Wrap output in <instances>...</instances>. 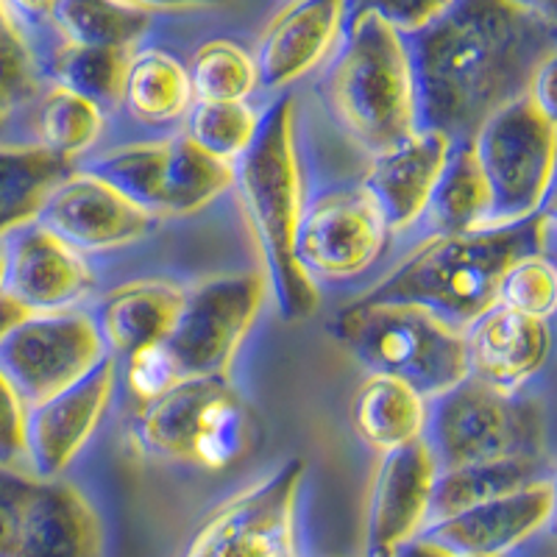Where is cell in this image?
Returning <instances> with one entry per match:
<instances>
[{"label":"cell","mask_w":557,"mask_h":557,"mask_svg":"<svg viewBox=\"0 0 557 557\" xmlns=\"http://www.w3.org/2000/svg\"><path fill=\"white\" fill-rule=\"evenodd\" d=\"M235 184V165L209 157L187 137L165 139L162 215H190Z\"/></svg>","instance_id":"cell-28"},{"label":"cell","mask_w":557,"mask_h":557,"mask_svg":"<svg viewBox=\"0 0 557 557\" xmlns=\"http://www.w3.org/2000/svg\"><path fill=\"white\" fill-rule=\"evenodd\" d=\"M330 332L368 374L401 382L421 399L469 380L466 337L416 307L355 301L332 318Z\"/></svg>","instance_id":"cell-5"},{"label":"cell","mask_w":557,"mask_h":557,"mask_svg":"<svg viewBox=\"0 0 557 557\" xmlns=\"http://www.w3.org/2000/svg\"><path fill=\"white\" fill-rule=\"evenodd\" d=\"M103 128V112L67 89H48L37 109L39 146L64 159H76L87 151Z\"/></svg>","instance_id":"cell-34"},{"label":"cell","mask_w":557,"mask_h":557,"mask_svg":"<svg viewBox=\"0 0 557 557\" xmlns=\"http://www.w3.org/2000/svg\"><path fill=\"white\" fill-rule=\"evenodd\" d=\"M3 248L7 276L0 293L28 315L70 312V307L92 290V273L82 253L64 246L37 223L3 237Z\"/></svg>","instance_id":"cell-16"},{"label":"cell","mask_w":557,"mask_h":557,"mask_svg":"<svg viewBox=\"0 0 557 557\" xmlns=\"http://www.w3.org/2000/svg\"><path fill=\"white\" fill-rule=\"evenodd\" d=\"M426 405L416 391L396 380L371 376L351 405V430L371 449L396 451L424 437Z\"/></svg>","instance_id":"cell-24"},{"label":"cell","mask_w":557,"mask_h":557,"mask_svg":"<svg viewBox=\"0 0 557 557\" xmlns=\"http://www.w3.org/2000/svg\"><path fill=\"white\" fill-rule=\"evenodd\" d=\"M228 387L226 376L187 380L139 410L132 424V444L151 460L193 462L198 418Z\"/></svg>","instance_id":"cell-22"},{"label":"cell","mask_w":557,"mask_h":557,"mask_svg":"<svg viewBox=\"0 0 557 557\" xmlns=\"http://www.w3.org/2000/svg\"><path fill=\"white\" fill-rule=\"evenodd\" d=\"M539 480H544L541 460H502L444 471V474H437L435 491H432L430 524L462 513V510L482 505L487 499H496V496L513 494L519 487H527Z\"/></svg>","instance_id":"cell-29"},{"label":"cell","mask_w":557,"mask_h":557,"mask_svg":"<svg viewBox=\"0 0 557 557\" xmlns=\"http://www.w3.org/2000/svg\"><path fill=\"white\" fill-rule=\"evenodd\" d=\"M12 557H103L96 507L67 482L39 480Z\"/></svg>","instance_id":"cell-20"},{"label":"cell","mask_w":557,"mask_h":557,"mask_svg":"<svg viewBox=\"0 0 557 557\" xmlns=\"http://www.w3.org/2000/svg\"><path fill=\"white\" fill-rule=\"evenodd\" d=\"M45 14L62 42L82 48H128L151 32V9L143 3L109 0H62L48 3Z\"/></svg>","instance_id":"cell-26"},{"label":"cell","mask_w":557,"mask_h":557,"mask_svg":"<svg viewBox=\"0 0 557 557\" xmlns=\"http://www.w3.org/2000/svg\"><path fill=\"white\" fill-rule=\"evenodd\" d=\"M321 92L343 132L371 157L401 146L418 132L416 82L405 37L376 7L351 14Z\"/></svg>","instance_id":"cell-4"},{"label":"cell","mask_w":557,"mask_h":557,"mask_svg":"<svg viewBox=\"0 0 557 557\" xmlns=\"http://www.w3.org/2000/svg\"><path fill=\"white\" fill-rule=\"evenodd\" d=\"M435 480L424 437L382 457L368 505L366 557H393L426 530Z\"/></svg>","instance_id":"cell-15"},{"label":"cell","mask_w":557,"mask_h":557,"mask_svg":"<svg viewBox=\"0 0 557 557\" xmlns=\"http://www.w3.org/2000/svg\"><path fill=\"white\" fill-rule=\"evenodd\" d=\"M549 221H557V173H555V182H552L549 187V196H546V203L544 209H541Z\"/></svg>","instance_id":"cell-45"},{"label":"cell","mask_w":557,"mask_h":557,"mask_svg":"<svg viewBox=\"0 0 557 557\" xmlns=\"http://www.w3.org/2000/svg\"><path fill=\"white\" fill-rule=\"evenodd\" d=\"M424 444L437 474L502 460H541L544 407L519 393L462 380L426 407Z\"/></svg>","instance_id":"cell-6"},{"label":"cell","mask_w":557,"mask_h":557,"mask_svg":"<svg viewBox=\"0 0 557 557\" xmlns=\"http://www.w3.org/2000/svg\"><path fill=\"white\" fill-rule=\"evenodd\" d=\"M76 173L73 159L37 146H0V240L37 221L59 184Z\"/></svg>","instance_id":"cell-23"},{"label":"cell","mask_w":557,"mask_h":557,"mask_svg":"<svg viewBox=\"0 0 557 557\" xmlns=\"http://www.w3.org/2000/svg\"><path fill=\"white\" fill-rule=\"evenodd\" d=\"M549 480H552V487H555V513H552V521L557 524V474L549 476Z\"/></svg>","instance_id":"cell-47"},{"label":"cell","mask_w":557,"mask_h":557,"mask_svg":"<svg viewBox=\"0 0 557 557\" xmlns=\"http://www.w3.org/2000/svg\"><path fill=\"white\" fill-rule=\"evenodd\" d=\"M253 444V416L246 401L232 387L212 399L198 418L196 441H193V462L201 469H232L248 455Z\"/></svg>","instance_id":"cell-31"},{"label":"cell","mask_w":557,"mask_h":557,"mask_svg":"<svg viewBox=\"0 0 557 557\" xmlns=\"http://www.w3.org/2000/svg\"><path fill=\"white\" fill-rule=\"evenodd\" d=\"M3 276H7V248H3V240H0V290H3Z\"/></svg>","instance_id":"cell-46"},{"label":"cell","mask_w":557,"mask_h":557,"mask_svg":"<svg viewBox=\"0 0 557 557\" xmlns=\"http://www.w3.org/2000/svg\"><path fill=\"white\" fill-rule=\"evenodd\" d=\"M491 207H494L491 190L476 162L474 146L471 143L451 146L424 209L426 226L435 232V237L471 235V232L487 228Z\"/></svg>","instance_id":"cell-25"},{"label":"cell","mask_w":557,"mask_h":557,"mask_svg":"<svg viewBox=\"0 0 557 557\" xmlns=\"http://www.w3.org/2000/svg\"><path fill=\"white\" fill-rule=\"evenodd\" d=\"M491 190L487 228L516 226L544 209L557 173V128L530 98L507 103L471 139Z\"/></svg>","instance_id":"cell-7"},{"label":"cell","mask_w":557,"mask_h":557,"mask_svg":"<svg viewBox=\"0 0 557 557\" xmlns=\"http://www.w3.org/2000/svg\"><path fill=\"white\" fill-rule=\"evenodd\" d=\"M190 73L165 51L134 53L126 73L123 103L143 123H171L193 109Z\"/></svg>","instance_id":"cell-27"},{"label":"cell","mask_w":557,"mask_h":557,"mask_svg":"<svg viewBox=\"0 0 557 557\" xmlns=\"http://www.w3.org/2000/svg\"><path fill=\"white\" fill-rule=\"evenodd\" d=\"M103 357L107 348L92 315L73 310L28 315L0 341V374L26 407H37L84 380Z\"/></svg>","instance_id":"cell-9"},{"label":"cell","mask_w":557,"mask_h":557,"mask_svg":"<svg viewBox=\"0 0 557 557\" xmlns=\"http://www.w3.org/2000/svg\"><path fill=\"white\" fill-rule=\"evenodd\" d=\"M128 64V48H82L62 42L51 59V76L57 87L84 98L107 114L123 101Z\"/></svg>","instance_id":"cell-30"},{"label":"cell","mask_w":557,"mask_h":557,"mask_svg":"<svg viewBox=\"0 0 557 557\" xmlns=\"http://www.w3.org/2000/svg\"><path fill=\"white\" fill-rule=\"evenodd\" d=\"M26 424L28 407L17 391L0 374V469L17 471L26 460Z\"/></svg>","instance_id":"cell-40"},{"label":"cell","mask_w":557,"mask_h":557,"mask_svg":"<svg viewBox=\"0 0 557 557\" xmlns=\"http://www.w3.org/2000/svg\"><path fill=\"white\" fill-rule=\"evenodd\" d=\"M555 513V487L549 476L469 507L449 519L432 521L421 539L432 541L455 557H502L535 532L544 530Z\"/></svg>","instance_id":"cell-14"},{"label":"cell","mask_w":557,"mask_h":557,"mask_svg":"<svg viewBox=\"0 0 557 557\" xmlns=\"http://www.w3.org/2000/svg\"><path fill=\"white\" fill-rule=\"evenodd\" d=\"M262 301L265 282L260 273L209 278L184 293L176 323L162 341L184 380L226 376Z\"/></svg>","instance_id":"cell-10"},{"label":"cell","mask_w":557,"mask_h":557,"mask_svg":"<svg viewBox=\"0 0 557 557\" xmlns=\"http://www.w3.org/2000/svg\"><path fill=\"white\" fill-rule=\"evenodd\" d=\"M393 557H455V555H449V552L441 549L437 544H432V541H426L418 535V539H412L410 544L401 546V549L396 552Z\"/></svg>","instance_id":"cell-43"},{"label":"cell","mask_w":557,"mask_h":557,"mask_svg":"<svg viewBox=\"0 0 557 557\" xmlns=\"http://www.w3.org/2000/svg\"><path fill=\"white\" fill-rule=\"evenodd\" d=\"M34 223L76 253H89L143 240L157 228L159 218L101 178L76 171L51 193Z\"/></svg>","instance_id":"cell-12"},{"label":"cell","mask_w":557,"mask_h":557,"mask_svg":"<svg viewBox=\"0 0 557 557\" xmlns=\"http://www.w3.org/2000/svg\"><path fill=\"white\" fill-rule=\"evenodd\" d=\"M469 376L502 393H519L539 374L552 351L546 321L524 318L496 305L466 332Z\"/></svg>","instance_id":"cell-19"},{"label":"cell","mask_w":557,"mask_h":557,"mask_svg":"<svg viewBox=\"0 0 557 557\" xmlns=\"http://www.w3.org/2000/svg\"><path fill=\"white\" fill-rule=\"evenodd\" d=\"M376 12L391 23L401 37L416 34L441 14L444 3H416V0H393V3H374Z\"/></svg>","instance_id":"cell-41"},{"label":"cell","mask_w":557,"mask_h":557,"mask_svg":"<svg viewBox=\"0 0 557 557\" xmlns=\"http://www.w3.org/2000/svg\"><path fill=\"white\" fill-rule=\"evenodd\" d=\"M187 73L193 98L203 103H240L260 87L253 59L228 39L203 42Z\"/></svg>","instance_id":"cell-33"},{"label":"cell","mask_w":557,"mask_h":557,"mask_svg":"<svg viewBox=\"0 0 557 557\" xmlns=\"http://www.w3.org/2000/svg\"><path fill=\"white\" fill-rule=\"evenodd\" d=\"M23 318H28V312L20 310L12 298H7L3 293H0V341H3V337H7L20 321H23Z\"/></svg>","instance_id":"cell-44"},{"label":"cell","mask_w":557,"mask_h":557,"mask_svg":"<svg viewBox=\"0 0 557 557\" xmlns=\"http://www.w3.org/2000/svg\"><path fill=\"white\" fill-rule=\"evenodd\" d=\"M346 17L341 0H298L268 23L257 45V84L262 89H285L307 76L335 45Z\"/></svg>","instance_id":"cell-18"},{"label":"cell","mask_w":557,"mask_h":557,"mask_svg":"<svg viewBox=\"0 0 557 557\" xmlns=\"http://www.w3.org/2000/svg\"><path fill=\"white\" fill-rule=\"evenodd\" d=\"M496 305L535 321L552 318L557 312V268L544 253L519 260L502 278Z\"/></svg>","instance_id":"cell-37"},{"label":"cell","mask_w":557,"mask_h":557,"mask_svg":"<svg viewBox=\"0 0 557 557\" xmlns=\"http://www.w3.org/2000/svg\"><path fill=\"white\" fill-rule=\"evenodd\" d=\"M307 474L301 457L223 502L193 535L182 557H301L298 494Z\"/></svg>","instance_id":"cell-8"},{"label":"cell","mask_w":557,"mask_h":557,"mask_svg":"<svg viewBox=\"0 0 557 557\" xmlns=\"http://www.w3.org/2000/svg\"><path fill=\"white\" fill-rule=\"evenodd\" d=\"M39 67L17 7L0 3V126L39 92Z\"/></svg>","instance_id":"cell-35"},{"label":"cell","mask_w":557,"mask_h":557,"mask_svg":"<svg viewBox=\"0 0 557 557\" xmlns=\"http://www.w3.org/2000/svg\"><path fill=\"white\" fill-rule=\"evenodd\" d=\"M260 114L253 112L246 101L240 103H203L196 101L187 121V134L193 146L201 148L209 157L235 165L237 159L251 146L257 134Z\"/></svg>","instance_id":"cell-36"},{"label":"cell","mask_w":557,"mask_h":557,"mask_svg":"<svg viewBox=\"0 0 557 557\" xmlns=\"http://www.w3.org/2000/svg\"><path fill=\"white\" fill-rule=\"evenodd\" d=\"M527 98L532 101V107L539 109L541 117L557 128V51L549 53L535 70Z\"/></svg>","instance_id":"cell-42"},{"label":"cell","mask_w":557,"mask_h":557,"mask_svg":"<svg viewBox=\"0 0 557 557\" xmlns=\"http://www.w3.org/2000/svg\"><path fill=\"white\" fill-rule=\"evenodd\" d=\"M37 476L0 469V557H12L20 539V527L26 519V507L37 487Z\"/></svg>","instance_id":"cell-39"},{"label":"cell","mask_w":557,"mask_h":557,"mask_svg":"<svg viewBox=\"0 0 557 557\" xmlns=\"http://www.w3.org/2000/svg\"><path fill=\"white\" fill-rule=\"evenodd\" d=\"M89 176L101 178L128 201L146 209L148 215L162 218V182H165V143H146L109 151L82 168Z\"/></svg>","instance_id":"cell-32"},{"label":"cell","mask_w":557,"mask_h":557,"mask_svg":"<svg viewBox=\"0 0 557 557\" xmlns=\"http://www.w3.org/2000/svg\"><path fill=\"white\" fill-rule=\"evenodd\" d=\"M418 132L471 143L482 123L530 92L535 70L557 51V7L519 0L444 3L407 34Z\"/></svg>","instance_id":"cell-1"},{"label":"cell","mask_w":557,"mask_h":557,"mask_svg":"<svg viewBox=\"0 0 557 557\" xmlns=\"http://www.w3.org/2000/svg\"><path fill=\"white\" fill-rule=\"evenodd\" d=\"M126 382L134 399H139L143 405H151V401L162 399L165 393H171L173 387L187 380L178 371L176 360L171 357L165 343H157V346H148L128 357Z\"/></svg>","instance_id":"cell-38"},{"label":"cell","mask_w":557,"mask_h":557,"mask_svg":"<svg viewBox=\"0 0 557 557\" xmlns=\"http://www.w3.org/2000/svg\"><path fill=\"white\" fill-rule=\"evenodd\" d=\"M385 240V221L362 187L332 190L305 209L296 257L310 276L346 278L374 265Z\"/></svg>","instance_id":"cell-11"},{"label":"cell","mask_w":557,"mask_h":557,"mask_svg":"<svg viewBox=\"0 0 557 557\" xmlns=\"http://www.w3.org/2000/svg\"><path fill=\"white\" fill-rule=\"evenodd\" d=\"M549 226V218L539 212L516 226L432 237L357 301L416 307L466 335L487 310L496 307L505 273L519 260L546 251Z\"/></svg>","instance_id":"cell-2"},{"label":"cell","mask_w":557,"mask_h":557,"mask_svg":"<svg viewBox=\"0 0 557 557\" xmlns=\"http://www.w3.org/2000/svg\"><path fill=\"white\" fill-rule=\"evenodd\" d=\"M184 293L162 282L114 287L96 312V326L109 357H132L165 341L182 310Z\"/></svg>","instance_id":"cell-21"},{"label":"cell","mask_w":557,"mask_h":557,"mask_svg":"<svg viewBox=\"0 0 557 557\" xmlns=\"http://www.w3.org/2000/svg\"><path fill=\"white\" fill-rule=\"evenodd\" d=\"M449 151L444 134L416 132L401 146L371 157L360 187L376 203L387 232H401L424 218Z\"/></svg>","instance_id":"cell-17"},{"label":"cell","mask_w":557,"mask_h":557,"mask_svg":"<svg viewBox=\"0 0 557 557\" xmlns=\"http://www.w3.org/2000/svg\"><path fill=\"white\" fill-rule=\"evenodd\" d=\"M235 187L265 257V282L276 298L278 315L287 323L305 321L318 310V290L296 257L305 196L293 96L276 98L260 114L251 146L235 162Z\"/></svg>","instance_id":"cell-3"},{"label":"cell","mask_w":557,"mask_h":557,"mask_svg":"<svg viewBox=\"0 0 557 557\" xmlns=\"http://www.w3.org/2000/svg\"><path fill=\"white\" fill-rule=\"evenodd\" d=\"M117 380V360L103 357L84 380L53 399L28 407L26 462L42 482L59 480L96 432Z\"/></svg>","instance_id":"cell-13"}]
</instances>
